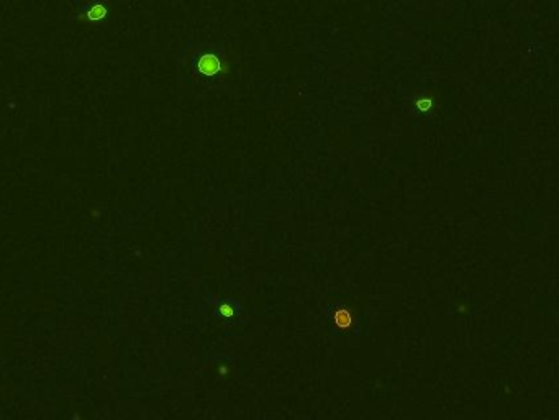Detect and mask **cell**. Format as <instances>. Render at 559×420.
<instances>
[{
  "instance_id": "7a4b0ae2",
  "label": "cell",
  "mask_w": 559,
  "mask_h": 420,
  "mask_svg": "<svg viewBox=\"0 0 559 420\" xmlns=\"http://www.w3.org/2000/svg\"><path fill=\"white\" fill-rule=\"evenodd\" d=\"M197 68L204 76H215L222 69V64H220V59L217 56L212 55V52H207V55L200 56Z\"/></svg>"
},
{
  "instance_id": "3957f363",
  "label": "cell",
  "mask_w": 559,
  "mask_h": 420,
  "mask_svg": "<svg viewBox=\"0 0 559 420\" xmlns=\"http://www.w3.org/2000/svg\"><path fill=\"white\" fill-rule=\"evenodd\" d=\"M334 321H337V323L338 326H341V327H346V326H350V322H351V318H350V315H348L346 312H341V314H338L337 317H334Z\"/></svg>"
},
{
  "instance_id": "6da1fadb",
  "label": "cell",
  "mask_w": 559,
  "mask_h": 420,
  "mask_svg": "<svg viewBox=\"0 0 559 420\" xmlns=\"http://www.w3.org/2000/svg\"><path fill=\"white\" fill-rule=\"evenodd\" d=\"M108 15V7L105 2H90L87 6L83 7V17L85 18L87 22H92V23H99L107 18Z\"/></svg>"
}]
</instances>
